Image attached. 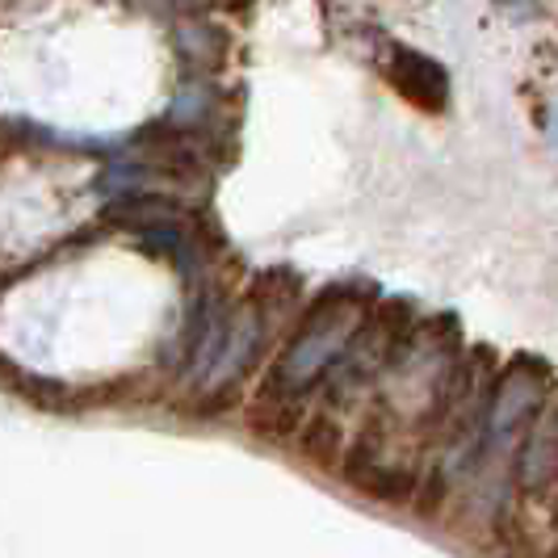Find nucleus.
<instances>
[{"label": "nucleus", "mask_w": 558, "mask_h": 558, "mask_svg": "<svg viewBox=\"0 0 558 558\" xmlns=\"http://www.w3.org/2000/svg\"><path fill=\"white\" fill-rule=\"evenodd\" d=\"M378 72L395 84V93L424 113H446L449 110V76L446 68L433 56H424L408 43H383L378 51Z\"/></svg>", "instance_id": "f257e3e1"}, {"label": "nucleus", "mask_w": 558, "mask_h": 558, "mask_svg": "<svg viewBox=\"0 0 558 558\" xmlns=\"http://www.w3.org/2000/svg\"><path fill=\"white\" fill-rule=\"evenodd\" d=\"M542 420L533 416L525 428V446L517 449V462H512V487L525 496V500H550L555 496V478H558V441H555V408L550 399L537 408Z\"/></svg>", "instance_id": "f03ea898"}, {"label": "nucleus", "mask_w": 558, "mask_h": 558, "mask_svg": "<svg viewBox=\"0 0 558 558\" xmlns=\"http://www.w3.org/2000/svg\"><path fill=\"white\" fill-rule=\"evenodd\" d=\"M344 441H349V433H344V424H340L336 412H307L303 424L294 428V437H290L294 453L303 462H311V466H319V471H336V462L344 453Z\"/></svg>", "instance_id": "7ed1b4c3"}, {"label": "nucleus", "mask_w": 558, "mask_h": 558, "mask_svg": "<svg viewBox=\"0 0 558 558\" xmlns=\"http://www.w3.org/2000/svg\"><path fill=\"white\" fill-rule=\"evenodd\" d=\"M307 416V395H256L248 408V433L260 437V441H274V446H286L294 437V428Z\"/></svg>", "instance_id": "20e7f679"}, {"label": "nucleus", "mask_w": 558, "mask_h": 558, "mask_svg": "<svg viewBox=\"0 0 558 558\" xmlns=\"http://www.w3.org/2000/svg\"><path fill=\"white\" fill-rule=\"evenodd\" d=\"M303 294V274L290 269V265H269L260 269L248 286V307L252 311H281L290 303H299Z\"/></svg>", "instance_id": "39448f33"}, {"label": "nucleus", "mask_w": 558, "mask_h": 558, "mask_svg": "<svg viewBox=\"0 0 558 558\" xmlns=\"http://www.w3.org/2000/svg\"><path fill=\"white\" fill-rule=\"evenodd\" d=\"M449 492H453V475H449L446 462H437V466H428L416 483V496H412V508H416V517L424 521H437L441 517V508H446Z\"/></svg>", "instance_id": "423d86ee"}, {"label": "nucleus", "mask_w": 558, "mask_h": 558, "mask_svg": "<svg viewBox=\"0 0 558 558\" xmlns=\"http://www.w3.org/2000/svg\"><path fill=\"white\" fill-rule=\"evenodd\" d=\"M177 47H181L185 56L202 59L206 68H215V63L227 56V34L215 26H206V22H190V26L177 29Z\"/></svg>", "instance_id": "0eeeda50"}, {"label": "nucleus", "mask_w": 558, "mask_h": 558, "mask_svg": "<svg viewBox=\"0 0 558 558\" xmlns=\"http://www.w3.org/2000/svg\"><path fill=\"white\" fill-rule=\"evenodd\" d=\"M235 408H240V383L231 378V383H219V387H210V391H197L194 403H190L185 412L197 420H223L227 412H235Z\"/></svg>", "instance_id": "6e6552de"}]
</instances>
